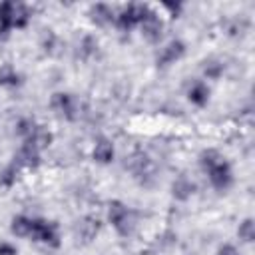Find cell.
<instances>
[{"mask_svg":"<svg viewBox=\"0 0 255 255\" xmlns=\"http://www.w3.org/2000/svg\"><path fill=\"white\" fill-rule=\"evenodd\" d=\"M163 8H165V10H169L173 18H177V16H179V12H181V4H173V2H163Z\"/></svg>","mask_w":255,"mask_h":255,"instance_id":"f1b7e54d","label":"cell"},{"mask_svg":"<svg viewBox=\"0 0 255 255\" xmlns=\"http://www.w3.org/2000/svg\"><path fill=\"white\" fill-rule=\"evenodd\" d=\"M18 169H20V167L16 165V161L10 163V165H6V167L0 171V185H2V187H12V185L16 183Z\"/></svg>","mask_w":255,"mask_h":255,"instance_id":"7402d4cb","label":"cell"},{"mask_svg":"<svg viewBox=\"0 0 255 255\" xmlns=\"http://www.w3.org/2000/svg\"><path fill=\"white\" fill-rule=\"evenodd\" d=\"M193 193H195V183H193L189 177L179 175V177L173 179V183H171V195H173V199H177V201H187Z\"/></svg>","mask_w":255,"mask_h":255,"instance_id":"8fae6325","label":"cell"},{"mask_svg":"<svg viewBox=\"0 0 255 255\" xmlns=\"http://www.w3.org/2000/svg\"><path fill=\"white\" fill-rule=\"evenodd\" d=\"M12 16H14V2H2L0 4V38H6L8 32L14 28Z\"/></svg>","mask_w":255,"mask_h":255,"instance_id":"9a60e30c","label":"cell"},{"mask_svg":"<svg viewBox=\"0 0 255 255\" xmlns=\"http://www.w3.org/2000/svg\"><path fill=\"white\" fill-rule=\"evenodd\" d=\"M114 155H116V149H114V143L108 139V137H100L94 145V151H92V157L94 161L102 163V165H108L114 161Z\"/></svg>","mask_w":255,"mask_h":255,"instance_id":"30bf717a","label":"cell"},{"mask_svg":"<svg viewBox=\"0 0 255 255\" xmlns=\"http://www.w3.org/2000/svg\"><path fill=\"white\" fill-rule=\"evenodd\" d=\"M223 155L217 151V149H203L201 153H199V165L203 167V171H207L211 165H215L219 159H221Z\"/></svg>","mask_w":255,"mask_h":255,"instance_id":"603a6c76","label":"cell"},{"mask_svg":"<svg viewBox=\"0 0 255 255\" xmlns=\"http://www.w3.org/2000/svg\"><path fill=\"white\" fill-rule=\"evenodd\" d=\"M56 44H58L56 34H54V32H48V34H46V38H44V42H42L44 50H46V52H52V50L56 48Z\"/></svg>","mask_w":255,"mask_h":255,"instance_id":"d4e9b609","label":"cell"},{"mask_svg":"<svg viewBox=\"0 0 255 255\" xmlns=\"http://www.w3.org/2000/svg\"><path fill=\"white\" fill-rule=\"evenodd\" d=\"M90 20L98 26H108L110 22L116 20V14L108 4H94L90 8Z\"/></svg>","mask_w":255,"mask_h":255,"instance_id":"4fadbf2b","label":"cell"},{"mask_svg":"<svg viewBox=\"0 0 255 255\" xmlns=\"http://www.w3.org/2000/svg\"><path fill=\"white\" fill-rule=\"evenodd\" d=\"M187 98H189V102H191L193 106H197V108L207 106V102H209V88H207V84L201 82V80H195V82L187 88Z\"/></svg>","mask_w":255,"mask_h":255,"instance_id":"7c38bea8","label":"cell"},{"mask_svg":"<svg viewBox=\"0 0 255 255\" xmlns=\"http://www.w3.org/2000/svg\"><path fill=\"white\" fill-rule=\"evenodd\" d=\"M0 255H18V249H16L12 243L2 241V243H0Z\"/></svg>","mask_w":255,"mask_h":255,"instance_id":"4316f807","label":"cell"},{"mask_svg":"<svg viewBox=\"0 0 255 255\" xmlns=\"http://www.w3.org/2000/svg\"><path fill=\"white\" fill-rule=\"evenodd\" d=\"M100 227H102V221L96 215H84L76 223V237L82 239L84 243H90L100 233Z\"/></svg>","mask_w":255,"mask_h":255,"instance_id":"ba28073f","label":"cell"},{"mask_svg":"<svg viewBox=\"0 0 255 255\" xmlns=\"http://www.w3.org/2000/svg\"><path fill=\"white\" fill-rule=\"evenodd\" d=\"M139 28H141V36H143L149 44H155V42H159V38H161V34H163V20L159 18V14H157L155 10L149 8V12H147L145 18L141 20Z\"/></svg>","mask_w":255,"mask_h":255,"instance_id":"8992f818","label":"cell"},{"mask_svg":"<svg viewBox=\"0 0 255 255\" xmlns=\"http://www.w3.org/2000/svg\"><path fill=\"white\" fill-rule=\"evenodd\" d=\"M237 235H239V239L243 243H253V239H255V225H253V219L251 217H247V219H243L239 223Z\"/></svg>","mask_w":255,"mask_h":255,"instance_id":"ffe728a7","label":"cell"},{"mask_svg":"<svg viewBox=\"0 0 255 255\" xmlns=\"http://www.w3.org/2000/svg\"><path fill=\"white\" fill-rule=\"evenodd\" d=\"M96 52H98V40H96L92 34H86V36L82 38V42H80V56H82L84 60H88V58H92Z\"/></svg>","mask_w":255,"mask_h":255,"instance_id":"44dd1931","label":"cell"},{"mask_svg":"<svg viewBox=\"0 0 255 255\" xmlns=\"http://www.w3.org/2000/svg\"><path fill=\"white\" fill-rule=\"evenodd\" d=\"M175 239H177V235H175L173 231H165V233L161 235L159 243H161L163 247H169V245H173V243H175Z\"/></svg>","mask_w":255,"mask_h":255,"instance_id":"484cf974","label":"cell"},{"mask_svg":"<svg viewBox=\"0 0 255 255\" xmlns=\"http://www.w3.org/2000/svg\"><path fill=\"white\" fill-rule=\"evenodd\" d=\"M22 78L20 74L14 70L12 64H2L0 66V86H6V88H16L20 86Z\"/></svg>","mask_w":255,"mask_h":255,"instance_id":"e0dca14e","label":"cell"},{"mask_svg":"<svg viewBox=\"0 0 255 255\" xmlns=\"http://www.w3.org/2000/svg\"><path fill=\"white\" fill-rule=\"evenodd\" d=\"M50 106H52V110H56L62 118H66L70 122H74L78 118V104H76L74 96L68 92H56L50 100Z\"/></svg>","mask_w":255,"mask_h":255,"instance_id":"5b68a950","label":"cell"},{"mask_svg":"<svg viewBox=\"0 0 255 255\" xmlns=\"http://www.w3.org/2000/svg\"><path fill=\"white\" fill-rule=\"evenodd\" d=\"M28 22H30V8L26 4H16L14 2V16H12L14 28H26Z\"/></svg>","mask_w":255,"mask_h":255,"instance_id":"d6986e66","label":"cell"},{"mask_svg":"<svg viewBox=\"0 0 255 255\" xmlns=\"http://www.w3.org/2000/svg\"><path fill=\"white\" fill-rule=\"evenodd\" d=\"M139 255H155V253H153V251H151V249H145V251H141V253H139Z\"/></svg>","mask_w":255,"mask_h":255,"instance_id":"f546056e","label":"cell"},{"mask_svg":"<svg viewBox=\"0 0 255 255\" xmlns=\"http://www.w3.org/2000/svg\"><path fill=\"white\" fill-rule=\"evenodd\" d=\"M10 231H12L16 237H30V233H32V219L26 217V215H16V217H12Z\"/></svg>","mask_w":255,"mask_h":255,"instance_id":"2e32d148","label":"cell"},{"mask_svg":"<svg viewBox=\"0 0 255 255\" xmlns=\"http://www.w3.org/2000/svg\"><path fill=\"white\" fill-rule=\"evenodd\" d=\"M14 161H16L18 167H30V169H36V167L40 165V149L34 147L32 143L24 141L22 147L18 149Z\"/></svg>","mask_w":255,"mask_h":255,"instance_id":"9c48e42d","label":"cell"},{"mask_svg":"<svg viewBox=\"0 0 255 255\" xmlns=\"http://www.w3.org/2000/svg\"><path fill=\"white\" fill-rule=\"evenodd\" d=\"M183 56H185V44H183L181 40H171V42H167V44L159 50L155 62H157L159 68H165V66H169V64H175V62L181 60Z\"/></svg>","mask_w":255,"mask_h":255,"instance_id":"52a82bcc","label":"cell"},{"mask_svg":"<svg viewBox=\"0 0 255 255\" xmlns=\"http://www.w3.org/2000/svg\"><path fill=\"white\" fill-rule=\"evenodd\" d=\"M30 237L34 241L46 243L50 247H58L60 245V237H58V225L46 219H32V233Z\"/></svg>","mask_w":255,"mask_h":255,"instance_id":"3957f363","label":"cell"},{"mask_svg":"<svg viewBox=\"0 0 255 255\" xmlns=\"http://www.w3.org/2000/svg\"><path fill=\"white\" fill-rule=\"evenodd\" d=\"M215 255H241L233 245H229V243H225V245H221L219 249H217V253Z\"/></svg>","mask_w":255,"mask_h":255,"instance_id":"83f0119b","label":"cell"},{"mask_svg":"<svg viewBox=\"0 0 255 255\" xmlns=\"http://www.w3.org/2000/svg\"><path fill=\"white\" fill-rule=\"evenodd\" d=\"M108 219L114 225V229L118 231L120 237H129L133 235L135 227H137V215L135 211H131L126 203L114 199L108 203Z\"/></svg>","mask_w":255,"mask_h":255,"instance_id":"6da1fadb","label":"cell"},{"mask_svg":"<svg viewBox=\"0 0 255 255\" xmlns=\"http://www.w3.org/2000/svg\"><path fill=\"white\" fill-rule=\"evenodd\" d=\"M201 70H203V76H205L207 80H219L221 74H223V70H225V66H223L221 60L211 58V60H205V62H203Z\"/></svg>","mask_w":255,"mask_h":255,"instance_id":"ac0fdd59","label":"cell"},{"mask_svg":"<svg viewBox=\"0 0 255 255\" xmlns=\"http://www.w3.org/2000/svg\"><path fill=\"white\" fill-rule=\"evenodd\" d=\"M149 12L147 4H128L120 10V14L116 16V24L122 32H129L133 26H139L141 20L145 18V14Z\"/></svg>","mask_w":255,"mask_h":255,"instance_id":"7a4b0ae2","label":"cell"},{"mask_svg":"<svg viewBox=\"0 0 255 255\" xmlns=\"http://www.w3.org/2000/svg\"><path fill=\"white\" fill-rule=\"evenodd\" d=\"M205 173L209 175V181H211V185H213L217 191H225V189H229L231 183H233V171H231L229 161H225V157H221V159H219L215 165H211Z\"/></svg>","mask_w":255,"mask_h":255,"instance_id":"277c9868","label":"cell"},{"mask_svg":"<svg viewBox=\"0 0 255 255\" xmlns=\"http://www.w3.org/2000/svg\"><path fill=\"white\" fill-rule=\"evenodd\" d=\"M52 139H54V135H52V131H50L48 128H44V126H36L34 131H32V135H30L26 141L32 143V145L38 147V149H44V147H48V145L52 143Z\"/></svg>","mask_w":255,"mask_h":255,"instance_id":"5bb4252c","label":"cell"},{"mask_svg":"<svg viewBox=\"0 0 255 255\" xmlns=\"http://www.w3.org/2000/svg\"><path fill=\"white\" fill-rule=\"evenodd\" d=\"M34 128H36V124H34L30 118H22V120H18V124H16V133L26 141V139L32 135Z\"/></svg>","mask_w":255,"mask_h":255,"instance_id":"cb8c5ba5","label":"cell"}]
</instances>
